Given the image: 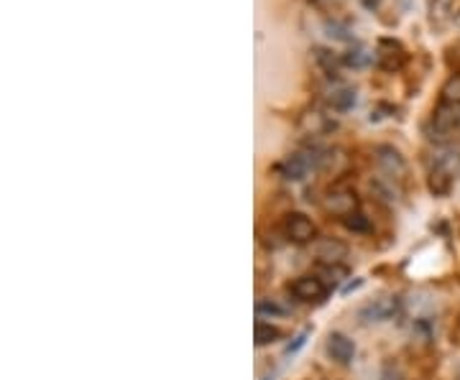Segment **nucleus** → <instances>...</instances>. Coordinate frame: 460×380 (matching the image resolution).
Wrapping results in <instances>:
<instances>
[{
  "label": "nucleus",
  "mask_w": 460,
  "mask_h": 380,
  "mask_svg": "<svg viewBox=\"0 0 460 380\" xmlns=\"http://www.w3.org/2000/svg\"><path fill=\"white\" fill-rule=\"evenodd\" d=\"M322 156H325V151H320V148L297 151V154L287 156V159L279 164V174H282L287 181H302L312 169H320V166H322Z\"/></svg>",
  "instance_id": "f257e3e1"
},
{
  "label": "nucleus",
  "mask_w": 460,
  "mask_h": 380,
  "mask_svg": "<svg viewBox=\"0 0 460 380\" xmlns=\"http://www.w3.org/2000/svg\"><path fill=\"white\" fill-rule=\"evenodd\" d=\"M432 138L453 141L460 138V105H442L432 115Z\"/></svg>",
  "instance_id": "f03ea898"
},
{
  "label": "nucleus",
  "mask_w": 460,
  "mask_h": 380,
  "mask_svg": "<svg viewBox=\"0 0 460 380\" xmlns=\"http://www.w3.org/2000/svg\"><path fill=\"white\" fill-rule=\"evenodd\" d=\"M358 196L356 191L350 189V186H332L330 191H327L325 202H322V207H325L327 215H335V217H350L358 212Z\"/></svg>",
  "instance_id": "7ed1b4c3"
},
{
  "label": "nucleus",
  "mask_w": 460,
  "mask_h": 380,
  "mask_svg": "<svg viewBox=\"0 0 460 380\" xmlns=\"http://www.w3.org/2000/svg\"><path fill=\"white\" fill-rule=\"evenodd\" d=\"M376 164H379L381 174L392 181H404L407 176V161L394 146H379L376 148Z\"/></svg>",
  "instance_id": "20e7f679"
},
{
  "label": "nucleus",
  "mask_w": 460,
  "mask_h": 380,
  "mask_svg": "<svg viewBox=\"0 0 460 380\" xmlns=\"http://www.w3.org/2000/svg\"><path fill=\"white\" fill-rule=\"evenodd\" d=\"M407 54L402 49V43L394 41V38H381L379 49H376V64H379L384 72H397L404 64Z\"/></svg>",
  "instance_id": "39448f33"
},
{
  "label": "nucleus",
  "mask_w": 460,
  "mask_h": 380,
  "mask_svg": "<svg viewBox=\"0 0 460 380\" xmlns=\"http://www.w3.org/2000/svg\"><path fill=\"white\" fill-rule=\"evenodd\" d=\"M289 291H292V296L300 301H320L327 296V286L322 283V278L320 276H300L292 281V286H289Z\"/></svg>",
  "instance_id": "423d86ee"
},
{
  "label": "nucleus",
  "mask_w": 460,
  "mask_h": 380,
  "mask_svg": "<svg viewBox=\"0 0 460 380\" xmlns=\"http://www.w3.org/2000/svg\"><path fill=\"white\" fill-rule=\"evenodd\" d=\"M397 314H399V299H394V296H381V299L366 304V307L358 312V317H361L363 322H389V319H394Z\"/></svg>",
  "instance_id": "0eeeda50"
},
{
  "label": "nucleus",
  "mask_w": 460,
  "mask_h": 380,
  "mask_svg": "<svg viewBox=\"0 0 460 380\" xmlns=\"http://www.w3.org/2000/svg\"><path fill=\"white\" fill-rule=\"evenodd\" d=\"M284 235L295 243H310L315 238V222L302 212H292L284 220Z\"/></svg>",
  "instance_id": "6e6552de"
},
{
  "label": "nucleus",
  "mask_w": 460,
  "mask_h": 380,
  "mask_svg": "<svg viewBox=\"0 0 460 380\" xmlns=\"http://www.w3.org/2000/svg\"><path fill=\"white\" fill-rule=\"evenodd\" d=\"M315 255L322 260V263H327V265H335V263H340L345 255H348V246L345 243H340L337 238H322V240H317L315 243Z\"/></svg>",
  "instance_id": "1a4fd4ad"
},
{
  "label": "nucleus",
  "mask_w": 460,
  "mask_h": 380,
  "mask_svg": "<svg viewBox=\"0 0 460 380\" xmlns=\"http://www.w3.org/2000/svg\"><path fill=\"white\" fill-rule=\"evenodd\" d=\"M327 355L340 362V365H348L356 357V344H353L350 337L340 334V332H332L330 337H327Z\"/></svg>",
  "instance_id": "9d476101"
},
{
  "label": "nucleus",
  "mask_w": 460,
  "mask_h": 380,
  "mask_svg": "<svg viewBox=\"0 0 460 380\" xmlns=\"http://www.w3.org/2000/svg\"><path fill=\"white\" fill-rule=\"evenodd\" d=\"M302 128H305V133H310V135H325L335 128V123H332L325 112L310 110L302 115Z\"/></svg>",
  "instance_id": "9b49d317"
},
{
  "label": "nucleus",
  "mask_w": 460,
  "mask_h": 380,
  "mask_svg": "<svg viewBox=\"0 0 460 380\" xmlns=\"http://www.w3.org/2000/svg\"><path fill=\"white\" fill-rule=\"evenodd\" d=\"M356 90L353 87H335V90H330V95H327V105H330L335 112H345L350 110L353 105H356Z\"/></svg>",
  "instance_id": "f8f14e48"
},
{
  "label": "nucleus",
  "mask_w": 460,
  "mask_h": 380,
  "mask_svg": "<svg viewBox=\"0 0 460 380\" xmlns=\"http://www.w3.org/2000/svg\"><path fill=\"white\" fill-rule=\"evenodd\" d=\"M453 6L455 0H429V21L435 26H442L445 21L455 19Z\"/></svg>",
  "instance_id": "ddd939ff"
},
{
  "label": "nucleus",
  "mask_w": 460,
  "mask_h": 380,
  "mask_svg": "<svg viewBox=\"0 0 460 380\" xmlns=\"http://www.w3.org/2000/svg\"><path fill=\"white\" fill-rule=\"evenodd\" d=\"M432 169H437V171H445V174H450V176H455V174L460 171V151H448V154H440Z\"/></svg>",
  "instance_id": "4468645a"
},
{
  "label": "nucleus",
  "mask_w": 460,
  "mask_h": 380,
  "mask_svg": "<svg viewBox=\"0 0 460 380\" xmlns=\"http://www.w3.org/2000/svg\"><path fill=\"white\" fill-rule=\"evenodd\" d=\"M253 337H256V344H258V347H264V344H271V342H276V339L282 337V332L276 329V327L266 324V322H256Z\"/></svg>",
  "instance_id": "2eb2a0df"
},
{
  "label": "nucleus",
  "mask_w": 460,
  "mask_h": 380,
  "mask_svg": "<svg viewBox=\"0 0 460 380\" xmlns=\"http://www.w3.org/2000/svg\"><path fill=\"white\" fill-rule=\"evenodd\" d=\"M256 314L261 319H266V317H287L289 314V309L287 307H282V304H279V301H274V299H261L256 304Z\"/></svg>",
  "instance_id": "dca6fc26"
},
{
  "label": "nucleus",
  "mask_w": 460,
  "mask_h": 380,
  "mask_svg": "<svg viewBox=\"0 0 460 380\" xmlns=\"http://www.w3.org/2000/svg\"><path fill=\"white\" fill-rule=\"evenodd\" d=\"M371 59H376V56H371L366 49H350L348 54H343V64L345 67H353V69H363L371 64Z\"/></svg>",
  "instance_id": "f3484780"
},
{
  "label": "nucleus",
  "mask_w": 460,
  "mask_h": 380,
  "mask_svg": "<svg viewBox=\"0 0 460 380\" xmlns=\"http://www.w3.org/2000/svg\"><path fill=\"white\" fill-rule=\"evenodd\" d=\"M450 184H453V176H450V174L432 169V174H429V189L435 191V194H448Z\"/></svg>",
  "instance_id": "a211bd4d"
},
{
  "label": "nucleus",
  "mask_w": 460,
  "mask_h": 380,
  "mask_svg": "<svg viewBox=\"0 0 460 380\" xmlns=\"http://www.w3.org/2000/svg\"><path fill=\"white\" fill-rule=\"evenodd\" d=\"M442 100H445V105H460V74H453L442 85Z\"/></svg>",
  "instance_id": "6ab92c4d"
},
{
  "label": "nucleus",
  "mask_w": 460,
  "mask_h": 380,
  "mask_svg": "<svg viewBox=\"0 0 460 380\" xmlns=\"http://www.w3.org/2000/svg\"><path fill=\"white\" fill-rule=\"evenodd\" d=\"M345 227H348V230H353V233H361V235L371 233V222H368V217L361 215V212L345 217Z\"/></svg>",
  "instance_id": "aec40b11"
},
{
  "label": "nucleus",
  "mask_w": 460,
  "mask_h": 380,
  "mask_svg": "<svg viewBox=\"0 0 460 380\" xmlns=\"http://www.w3.org/2000/svg\"><path fill=\"white\" fill-rule=\"evenodd\" d=\"M322 276H325V286H335V283H340L345 276H348V268H343V265H327L325 270H322Z\"/></svg>",
  "instance_id": "412c9836"
},
{
  "label": "nucleus",
  "mask_w": 460,
  "mask_h": 380,
  "mask_svg": "<svg viewBox=\"0 0 460 380\" xmlns=\"http://www.w3.org/2000/svg\"><path fill=\"white\" fill-rule=\"evenodd\" d=\"M325 26H327V31H330V33H327L330 38H337V41H350V38H353V36H350L348 26L337 23V21H327Z\"/></svg>",
  "instance_id": "4be33fe9"
},
{
  "label": "nucleus",
  "mask_w": 460,
  "mask_h": 380,
  "mask_svg": "<svg viewBox=\"0 0 460 380\" xmlns=\"http://www.w3.org/2000/svg\"><path fill=\"white\" fill-rule=\"evenodd\" d=\"M307 337H310V329H305V332H300V334H297V339H295V344H289V355H292V352H297V349L302 347V344L307 342Z\"/></svg>",
  "instance_id": "5701e85b"
},
{
  "label": "nucleus",
  "mask_w": 460,
  "mask_h": 380,
  "mask_svg": "<svg viewBox=\"0 0 460 380\" xmlns=\"http://www.w3.org/2000/svg\"><path fill=\"white\" fill-rule=\"evenodd\" d=\"M453 21H455V26H458V28H460V11L455 13V19H453Z\"/></svg>",
  "instance_id": "b1692460"
},
{
  "label": "nucleus",
  "mask_w": 460,
  "mask_h": 380,
  "mask_svg": "<svg viewBox=\"0 0 460 380\" xmlns=\"http://www.w3.org/2000/svg\"><path fill=\"white\" fill-rule=\"evenodd\" d=\"M264 380H271V378H264Z\"/></svg>",
  "instance_id": "393cba45"
}]
</instances>
